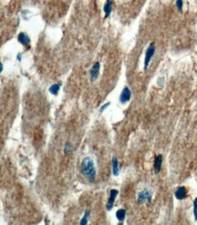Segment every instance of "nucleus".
<instances>
[{
	"label": "nucleus",
	"instance_id": "obj_1",
	"mask_svg": "<svg viewBox=\"0 0 197 225\" xmlns=\"http://www.w3.org/2000/svg\"><path fill=\"white\" fill-rule=\"evenodd\" d=\"M81 172L90 182H94L96 177V170L92 158L86 157L83 160L81 163Z\"/></svg>",
	"mask_w": 197,
	"mask_h": 225
},
{
	"label": "nucleus",
	"instance_id": "obj_2",
	"mask_svg": "<svg viewBox=\"0 0 197 225\" xmlns=\"http://www.w3.org/2000/svg\"><path fill=\"white\" fill-rule=\"evenodd\" d=\"M155 53V47H154V44L153 43H151L149 45V47H147L146 49V52H145V57H144V69L146 70L148 66H149V63H150L151 59L153 57Z\"/></svg>",
	"mask_w": 197,
	"mask_h": 225
},
{
	"label": "nucleus",
	"instance_id": "obj_3",
	"mask_svg": "<svg viewBox=\"0 0 197 225\" xmlns=\"http://www.w3.org/2000/svg\"><path fill=\"white\" fill-rule=\"evenodd\" d=\"M138 203L142 204L144 202H151L152 201V194L148 189H144L143 191L139 192L137 197Z\"/></svg>",
	"mask_w": 197,
	"mask_h": 225
},
{
	"label": "nucleus",
	"instance_id": "obj_4",
	"mask_svg": "<svg viewBox=\"0 0 197 225\" xmlns=\"http://www.w3.org/2000/svg\"><path fill=\"white\" fill-rule=\"evenodd\" d=\"M119 191L117 189H111L110 190V196H109V199L106 202V210L107 211H111L114 207V203L116 201V196L118 195Z\"/></svg>",
	"mask_w": 197,
	"mask_h": 225
},
{
	"label": "nucleus",
	"instance_id": "obj_5",
	"mask_svg": "<svg viewBox=\"0 0 197 225\" xmlns=\"http://www.w3.org/2000/svg\"><path fill=\"white\" fill-rule=\"evenodd\" d=\"M131 96H132V92L131 90L129 89V88L127 87H125L124 89L122 90L120 97H119V100L122 104H126V102H128L130 99H131Z\"/></svg>",
	"mask_w": 197,
	"mask_h": 225
},
{
	"label": "nucleus",
	"instance_id": "obj_6",
	"mask_svg": "<svg viewBox=\"0 0 197 225\" xmlns=\"http://www.w3.org/2000/svg\"><path fill=\"white\" fill-rule=\"evenodd\" d=\"M99 71H100V63L99 62H95L92 67L91 70H90V79L91 81H94L98 75H99Z\"/></svg>",
	"mask_w": 197,
	"mask_h": 225
},
{
	"label": "nucleus",
	"instance_id": "obj_7",
	"mask_svg": "<svg viewBox=\"0 0 197 225\" xmlns=\"http://www.w3.org/2000/svg\"><path fill=\"white\" fill-rule=\"evenodd\" d=\"M163 164V155H157L154 159V162H153V170H154V173L157 174L159 173V171L161 170V168H162Z\"/></svg>",
	"mask_w": 197,
	"mask_h": 225
},
{
	"label": "nucleus",
	"instance_id": "obj_8",
	"mask_svg": "<svg viewBox=\"0 0 197 225\" xmlns=\"http://www.w3.org/2000/svg\"><path fill=\"white\" fill-rule=\"evenodd\" d=\"M174 195L176 197L177 200H184L186 199V196H187V190H186V187L182 186V187H178L175 192H174Z\"/></svg>",
	"mask_w": 197,
	"mask_h": 225
},
{
	"label": "nucleus",
	"instance_id": "obj_9",
	"mask_svg": "<svg viewBox=\"0 0 197 225\" xmlns=\"http://www.w3.org/2000/svg\"><path fill=\"white\" fill-rule=\"evenodd\" d=\"M112 8H113V1L112 0H107V2L105 3L104 7V13H105V16H104V18H107L111 12H112Z\"/></svg>",
	"mask_w": 197,
	"mask_h": 225
},
{
	"label": "nucleus",
	"instance_id": "obj_10",
	"mask_svg": "<svg viewBox=\"0 0 197 225\" xmlns=\"http://www.w3.org/2000/svg\"><path fill=\"white\" fill-rule=\"evenodd\" d=\"M112 171H113L114 176L119 175V163H118V160L116 157H114L112 160Z\"/></svg>",
	"mask_w": 197,
	"mask_h": 225
},
{
	"label": "nucleus",
	"instance_id": "obj_11",
	"mask_svg": "<svg viewBox=\"0 0 197 225\" xmlns=\"http://www.w3.org/2000/svg\"><path fill=\"white\" fill-rule=\"evenodd\" d=\"M17 40H18L22 45H24V46H26V45H28V44L30 43V38H29V36L26 35V34H25V33H20V34L18 35Z\"/></svg>",
	"mask_w": 197,
	"mask_h": 225
},
{
	"label": "nucleus",
	"instance_id": "obj_12",
	"mask_svg": "<svg viewBox=\"0 0 197 225\" xmlns=\"http://www.w3.org/2000/svg\"><path fill=\"white\" fill-rule=\"evenodd\" d=\"M126 211L125 209H120L116 212V218L119 222H123L126 218Z\"/></svg>",
	"mask_w": 197,
	"mask_h": 225
},
{
	"label": "nucleus",
	"instance_id": "obj_13",
	"mask_svg": "<svg viewBox=\"0 0 197 225\" xmlns=\"http://www.w3.org/2000/svg\"><path fill=\"white\" fill-rule=\"evenodd\" d=\"M60 87H61V83H57V84H54L52 85L50 88H49V92L53 95H57L60 89Z\"/></svg>",
	"mask_w": 197,
	"mask_h": 225
},
{
	"label": "nucleus",
	"instance_id": "obj_14",
	"mask_svg": "<svg viewBox=\"0 0 197 225\" xmlns=\"http://www.w3.org/2000/svg\"><path fill=\"white\" fill-rule=\"evenodd\" d=\"M89 216H90V213H89V211H86L85 213V215H84V217L82 218L81 222H80V225H85L88 223V219H89Z\"/></svg>",
	"mask_w": 197,
	"mask_h": 225
},
{
	"label": "nucleus",
	"instance_id": "obj_15",
	"mask_svg": "<svg viewBox=\"0 0 197 225\" xmlns=\"http://www.w3.org/2000/svg\"><path fill=\"white\" fill-rule=\"evenodd\" d=\"M183 5H184V0H176V7L178 11H183Z\"/></svg>",
	"mask_w": 197,
	"mask_h": 225
},
{
	"label": "nucleus",
	"instance_id": "obj_16",
	"mask_svg": "<svg viewBox=\"0 0 197 225\" xmlns=\"http://www.w3.org/2000/svg\"><path fill=\"white\" fill-rule=\"evenodd\" d=\"M72 151V145L69 142H66L65 145V153L68 154Z\"/></svg>",
	"mask_w": 197,
	"mask_h": 225
},
{
	"label": "nucleus",
	"instance_id": "obj_17",
	"mask_svg": "<svg viewBox=\"0 0 197 225\" xmlns=\"http://www.w3.org/2000/svg\"><path fill=\"white\" fill-rule=\"evenodd\" d=\"M194 215H195V221H197V197L194 201Z\"/></svg>",
	"mask_w": 197,
	"mask_h": 225
},
{
	"label": "nucleus",
	"instance_id": "obj_18",
	"mask_svg": "<svg viewBox=\"0 0 197 225\" xmlns=\"http://www.w3.org/2000/svg\"><path fill=\"white\" fill-rule=\"evenodd\" d=\"M109 105H110V103H109V102H108V103H106V104H104V106H103L102 108H100V112H103L104 109H105V108H106L107 107L109 106Z\"/></svg>",
	"mask_w": 197,
	"mask_h": 225
},
{
	"label": "nucleus",
	"instance_id": "obj_19",
	"mask_svg": "<svg viewBox=\"0 0 197 225\" xmlns=\"http://www.w3.org/2000/svg\"><path fill=\"white\" fill-rule=\"evenodd\" d=\"M0 69H1V72H2V71H3V65H2V64L0 65Z\"/></svg>",
	"mask_w": 197,
	"mask_h": 225
}]
</instances>
